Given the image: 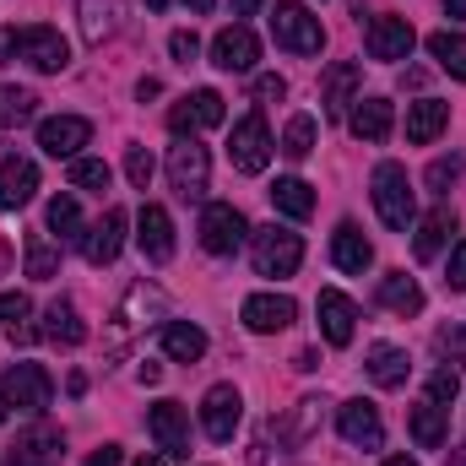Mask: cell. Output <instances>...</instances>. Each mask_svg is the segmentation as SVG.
<instances>
[{"label":"cell","mask_w":466,"mask_h":466,"mask_svg":"<svg viewBox=\"0 0 466 466\" xmlns=\"http://www.w3.org/2000/svg\"><path fill=\"white\" fill-rule=\"evenodd\" d=\"M374 212H380V223L396 233H407L418 223V207H412V185H407V168L401 163H380L374 168Z\"/></svg>","instance_id":"1"},{"label":"cell","mask_w":466,"mask_h":466,"mask_svg":"<svg viewBox=\"0 0 466 466\" xmlns=\"http://www.w3.org/2000/svg\"><path fill=\"white\" fill-rule=\"evenodd\" d=\"M255 238V271L260 277H293L299 271V260H304V238L293 228H277V223H266V228H249Z\"/></svg>","instance_id":"2"},{"label":"cell","mask_w":466,"mask_h":466,"mask_svg":"<svg viewBox=\"0 0 466 466\" xmlns=\"http://www.w3.org/2000/svg\"><path fill=\"white\" fill-rule=\"evenodd\" d=\"M271 38H277L282 49H293V55H320L326 27H320V16H309L299 0H277V11H271Z\"/></svg>","instance_id":"3"},{"label":"cell","mask_w":466,"mask_h":466,"mask_svg":"<svg viewBox=\"0 0 466 466\" xmlns=\"http://www.w3.org/2000/svg\"><path fill=\"white\" fill-rule=\"evenodd\" d=\"M168 185L185 196V201H201L207 185H212V157L196 136H179V147H168Z\"/></svg>","instance_id":"4"},{"label":"cell","mask_w":466,"mask_h":466,"mask_svg":"<svg viewBox=\"0 0 466 466\" xmlns=\"http://www.w3.org/2000/svg\"><path fill=\"white\" fill-rule=\"evenodd\" d=\"M228 157L238 174H266L271 163V130H266V115H244L228 136Z\"/></svg>","instance_id":"5"},{"label":"cell","mask_w":466,"mask_h":466,"mask_svg":"<svg viewBox=\"0 0 466 466\" xmlns=\"http://www.w3.org/2000/svg\"><path fill=\"white\" fill-rule=\"evenodd\" d=\"M16 60L55 76V71L71 66V44L60 38V27H16Z\"/></svg>","instance_id":"6"},{"label":"cell","mask_w":466,"mask_h":466,"mask_svg":"<svg viewBox=\"0 0 466 466\" xmlns=\"http://www.w3.org/2000/svg\"><path fill=\"white\" fill-rule=\"evenodd\" d=\"M0 390H5V401H11L16 412H33V418L49 412V401H55V385H49V374H44L38 363H11Z\"/></svg>","instance_id":"7"},{"label":"cell","mask_w":466,"mask_h":466,"mask_svg":"<svg viewBox=\"0 0 466 466\" xmlns=\"http://www.w3.org/2000/svg\"><path fill=\"white\" fill-rule=\"evenodd\" d=\"M223 93H212V87H196L190 98H179L174 109H168V130L174 136H196V130H212V125H223Z\"/></svg>","instance_id":"8"},{"label":"cell","mask_w":466,"mask_h":466,"mask_svg":"<svg viewBox=\"0 0 466 466\" xmlns=\"http://www.w3.org/2000/svg\"><path fill=\"white\" fill-rule=\"evenodd\" d=\"M244 238H249V223H244V212H238V207L212 201V207L201 212V244H207L212 255H233Z\"/></svg>","instance_id":"9"},{"label":"cell","mask_w":466,"mask_h":466,"mask_svg":"<svg viewBox=\"0 0 466 466\" xmlns=\"http://www.w3.org/2000/svg\"><path fill=\"white\" fill-rule=\"evenodd\" d=\"M152 315H163V293H157L152 282H136V288H130V293L119 299L109 342H115V348H119V342H130V337H136V331H141V326H147Z\"/></svg>","instance_id":"10"},{"label":"cell","mask_w":466,"mask_h":466,"mask_svg":"<svg viewBox=\"0 0 466 466\" xmlns=\"http://www.w3.org/2000/svg\"><path fill=\"white\" fill-rule=\"evenodd\" d=\"M238 418H244V396H238L233 385H212V390L201 396V429H207V440L228 445L233 429H238Z\"/></svg>","instance_id":"11"},{"label":"cell","mask_w":466,"mask_h":466,"mask_svg":"<svg viewBox=\"0 0 466 466\" xmlns=\"http://www.w3.org/2000/svg\"><path fill=\"white\" fill-rule=\"evenodd\" d=\"M363 44H369V60H407L412 44H418V33H412L407 16H374L369 33H363Z\"/></svg>","instance_id":"12"},{"label":"cell","mask_w":466,"mask_h":466,"mask_svg":"<svg viewBox=\"0 0 466 466\" xmlns=\"http://www.w3.org/2000/svg\"><path fill=\"white\" fill-rule=\"evenodd\" d=\"M337 429H342V440L358 445V451H380L385 445V423H380V407L374 401H342L337 407Z\"/></svg>","instance_id":"13"},{"label":"cell","mask_w":466,"mask_h":466,"mask_svg":"<svg viewBox=\"0 0 466 466\" xmlns=\"http://www.w3.org/2000/svg\"><path fill=\"white\" fill-rule=\"evenodd\" d=\"M147 429H152V440L163 445V456H174V461L190 456V423H185V407H179V401H157V407L147 412Z\"/></svg>","instance_id":"14"},{"label":"cell","mask_w":466,"mask_h":466,"mask_svg":"<svg viewBox=\"0 0 466 466\" xmlns=\"http://www.w3.org/2000/svg\"><path fill=\"white\" fill-rule=\"evenodd\" d=\"M136 244H141V255H147L152 266L174 260V218H168L157 201L141 207V218H136Z\"/></svg>","instance_id":"15"},{"label":"cell","mask_w":466,"mask_h":466,"mask_svg":"<svg viewBox=\"0 0 466 466\" xmlns=\"http://www.w3.org/2000/svg\"><path fill=\"white\" fill-rule=\"evenodd\" d=\"M87 136H93V125L82 115H55V119L38 125V147H44L49 157H82Z\"/></svg>","instance_id":"16"},{"label":"cell","mask_w":466,"mask_h":466,"mask_svg":"<svg viewBox=\"0 0 466 466\" xmlns=\"http://www.w3.org/2000/svg\"><path fill=\"white\" fill-rule=\"evenodd\" d=\"M293 320H299V304H293L288 293H255V299H244V326L260 331V337L288 331Z\"/></svg>","instance_id":"17"},{"label":"cell","mask_w":466,"mask_h":466,"mask_svg":"<svg viewBox=\"0 0 466 466\" xmlns=\"http://www.w3.org/2000/svg\"><path fill=\"white\" fill-rule=\"evenodd\" d=\"M260 60V38L244 27V22H233V27H223L218 38H212V66L218 71H249Z\"/></svg>","instance_id":"18"},{"label":"cell","mask_w":466,"mask_h":466,"mask_svg":"<svg viewBox=\"0 0 466 466\" xmlns=\"http://www.w3.org/2000/svg\"><path fill=\"white\" fill-rule=\"evenodd\" d=\"M315 309H320V337H326L331 348H348V342H352V326H358V309H352L348 293H337V288H320Z\"/></svg>","instance_id":"19"},{"label":"cell","mask_w":466,"mask_h":466,"mask_svg":"<svg viewBox=\"0 0 466 466\" xmlns=\"http://www.w3.org/2000/svg\"><path fill=\"white\" fill-rule=\"evenodd\" d=\"M33 190H38V163H33V157H5V163H0V212L27 207Z\"/></svg>","instance_id":"20"},{"label":"cell","mask_w":466,"mask_h":466,"mask_svg":"<svg viewBox=\"0 0 466 466\" xmlns=\"http://www.w3.org/2000/svg\"><path fill=\"white\" fill-rule=\"evenodd\" d=\"M119 244H125V212H119V207H109L93 228L82 233V255H87L93 266H109L119 255Z\"/></svg>","instance_id":"21"},{"label":"cell","mask_w":466,"mask_h":466,"mask_svg":"<svg viewBox=\"0 0 466 466\" xmlns=\"http://www.w3.org/2000/svg\"><path fill=\"white\" fill-rule=\"evenodd\" d=\"M348 130L358 136V141H369V147L390 141V130H396V109H390V98H358Z\"/></svg>","instance_id":"22"},{"label":"cell","mask_w":466,"mask_h":466,"mask_svg":"<svg viewBox=\"0 0 466 466\" xmlns=\"http://www.w3.org/2000/svg\"><path fill=\"white\" fill-rule=\"evenodd\" d=\"M331 260H337L342 271H352V277H363V271L374 266V244L363 238L358 223H342V228L331 233Z\"/></svg>","instance_id":"23"},{"label":"cell","mask_w":466,"mask_h":466,"mask_svg":"<svg viewBox=\"0 0 466 466\" xmlns=\"http://www.w3.org/2000/svg\"><path fill=\"white\" fill-rule=\"evenodd\" d=\"M60 451H66V440L55 434V429H27L16 445H11V466H55L60 461Z\"/></svg>","instance_id":"24"},{"label":"cell","mask_w":466,"mask_h":466,"mask_svg":"<svg viewBox=\"0 0 466 466\" xmlns=\"http://www.w3.org/2000/svg\"><path fill=\"white\" fill-rule=\"evenodd\" d=\"M44 337L60 342V348H82V342H87V326H82V315H76L71 299H55V304L44 309Z\"/></svg>","instance_id":"25"},{"label":"cell","mask_w":466,"mask_h":466,"mask_svg":"<svg viewBox=\"0 0 466 466\" xmlns=\"http://www.w3.org/2000/svg\"><path fill=\"white\" fill-rule=\"evenodd\" d=\"M407 429H412L418 451H440V445L451 440V423H445V407H440V401H418V407L407 412Z\"/></svg>","instance_id":"26"},{"label":"cell","mask_w":466,"mask_h":466,"mask_svg":"<svg viewBox=\"0 0 466 466\" xmlns=\"http://www.w3.org/2000/svg\"><path fill=\"white\" fill-rule=\"evenodd\" d=\"M445 125H451V104H440V98H418V104L407 109V141H412V147H429Z\"/></svg>","instance_id":"27"},{"label":"cell","mask_w":466,"mask_h":466,"mask_svg":"<svg viewBox=\"0 0 466 466\" xmlns=\"http://www.w3.org/2000/svg\"><path fill=\"white\" fill-rule=\"evenodd\" d=\"M451 233H456V212H451V207H434V212L418 223V233H412V255H418V260H434Z\"/></svg>","instance_id":"28"},{"label":"cell","mask_w":466,"mask_h":466,"mask_svg":"<svg viewBox=\"0 0 466 466\" xmlns=\"http://www.w3.org/2000/svg\"><path fill=\"white\" fill-rule=\"evenodd\" d=\"M380 304H385L390 315H401V320H407V315H418V309H423V288H418L407 271H390V277H380Z\"/></svg>","instance_id":"29"},{"label":"cell","mask_w":466,"mask_h":466,"mask_svg":"<svg viewBox=\"0 0 466 466\" xmlns=\"http://www.w3.org/2000/svg\"><path fill=\"white\" fill-rule=\"evenodd\" d=\"M407 369H412V358L401 348H390V342H374V348H369V380H374V385L396 390V385H407Z\"/></svg>","instance_id":"30"},{"label":"cell","mask_w":466,"mask_h":466,"mask_svg":"<svg viewBox=\"0 0 466 466\" xmlns=\"http://www.w3.org/2000/svg\"><path fill=\"white\" fill-rule=\"evenodd\" d=\"M157 342H163V352H168L174 363H196V358L207 352V331H201V326H190V320H168Z\"/></svg>","instance_id":"31"},{"label":"cell","mask_w":466,"mask_h":466,"mask_svg":"<svg viewBox=\"0 0 466 466\" xmlns=\"http://www.w3.org/2000/svg\"><path fill=\"white\" fill-rule=\"evenodd\" d=\"M320 412H326V401H320V396H304V401L293 407V418H288V423H277V440H282L288 451H299V445L320 429Z\"/></svg>","instance_id":"32"},{"label":"cell","mask_w":466,"mask_h":466,"mask_svg":"<svg viewBox=\"0 0 466 466\" xmlns=\"http://www.w3.org/2000/svg\"><path fill=\"white\" fill-rule=\"evenodd\" d=\"M363 82V71L352 66V60H337L331 71H326V87H320V104H326V115H342L352 104V87Z\"/></svg>","instance_id":"33"},{"label":"cell","mask_w":466,"mask_h":466,"mask_svg":"<svg viewBox=\"0 0 466 466\" xmlns=\"http://www.w3.org/2000/svg\"><path fill=\"white\" fill-rule=\"evenodd\" d=\"M271 207H277L282 218L304 223V218L315 212V190H309L304 179H293V174H288V179H277V185H271Z\"/></svg>","instance_id":"34"},{"label":"cell","mask_w":466,"mask_h":466,"mask_svg":"<svg viewBox=\"0 0 466 466\" xmlns=\"http://www.w3.org/2000/svg\"><path fill=\"white\" fill-rule=\"evenodd\" d=\"M429 55L440 60V71H451L456 82H466V33H451V27L434 33L429 38Z\"/></svg>","instance_id":"35"},{"label":"cell","mask_w":466,"mask_h":466,"mask_svg":"<svg viewBox=\"0 0 466 466\" xmlns=\"http://www.w3.org/2000/svg\"><path fill=\"white\" fill-rule=\"evenodd\" d=\"M119 22V0H82V38L87 44H104Z\"/></svg>","instance_id":"36"},{"label":"cell","mask_w":466,"mask_h":466,"mask_svg":"<svg viewBox=\"0 0 466 466\" xmlns=\"http://www.w3.org/2000/svg\"><path fill=\"white\" fill-rule=\"evenodd\" d=\"M109 179H115V174H109V163H104V157H71V185H76V190L104 196V190H109Z\"/></svg>","instance_id":"37"},{"label":"cell","mask_w":466,"mask_h":466,"mask_svg":"<svg viewBox=\"0 0 466 466\" xmlns=\"http://www.w3.org/2000/svg\"><path fill=\"white\" fill-rule=\"evenodd\" d=\"M44 218H49V233H60V238H82V207H76V196H55Z\"/></svg>","instance_id":"38"},{"label":"cell","mask_w":466,"mask_h":466,"mask_svg":"<svg viewBox=\"0 0 466 466\" xmlns=\"http://www.w3.org/2000/svg\"><path fill=\"white\" fill-rule=\"evenodd\" d=\"M282 152H288L293 163L315 152V115H293L288 119V130H282Z\"/></svg>","instance_id":"39"},{"label":"cell","mask_w":466,"mask_h":466,"mask_svg":"<svg viewBox=\"0 0 466 466\" xmlns=\"http://www.w3.org/2000/svg\"><path fill=\"white\" fill-rule=\"evenodd\" d=\"M55 271H60V255H55V244L33 233V238H27V277H33V282H49Z\"/></svg>","instance_id":"40"},{"label":"cell","mask_w":466,"mask_h":466,"mask_svg":"<svg viewBox=\"0 0 466 466\" xmlns=\"http://www.w3.org/2000/svg\"><path fill=\"white\" fill-rule=\"evenodd\" d=\"M33 109H38V98H33L27 87H0V119H5V125H27Z\"/></svg>","instance_id":"41"},{"label":"cell","mask_w":466,"mask_h":466,"mask_svg":"<svg viewBox=\"0 0 466 466\" xmlns=\"http://www.w3.org/2000/svg\"><path fill=\"white\" fill-rule=\"evenodd\" d=\"M125 179H130L136 190L152 185V152H147V147H125Z\"/></svg>","instance_id":"42"},{"label":"cell","mask_w":466,"mask_h":466,"mask_svg":"<svg viewBox=\"0 0 466 466\" xmlns=\"http://www.w3.org/2000/svg\"><path fill=\"white\" fill-rule=\"evenodd\" d=\"M456 390H461V374H456V363H445V369H434L429 374V401H456Z\"/></svg>","instance_id":"43"},{"label":"cell","mask_w":466,"mask_h":466,"mask_svg":"<svg viewBox=\"0 0 466 466\" xmlns=\"http://www.w3.org/2000/svg\"><path fill=\"white\" fill-rule=\"evenodd\" d=\"M461 157H434V168H429V185H434V196H451V185L461 179Z\"/></svg>","instance_id":"44"},{"label":"cell","mask_w":466,"mask_h":466,"mask_svg":"<svg viewBox=\"0 0 466 466\" xmlns=\"http://www.w3.org/2000/svg\"><path fill=\"white\" fill-rule=\"evenodd\" d=\"M434 348L445 363H466V326H445L440 337H434Z\"/></svg>","instance_id":"45"},{"label":"cell","mask_w":466,"mask_h":466,"mask_svg":"<svg viewBox=\"0 0 466 466\" xmlns=\"http://www.w3.org/2000/svg\"><path fill=\"white\" fill-rule=\"evenodd\" d=\"M27 315H33L27 293H0V326H22Z\"/></svg>","instance_id":"46"},{"label":"cell","mask_w":466,"mask_h":466,"mask_svg":"<svg viewBox=\"0 0 466 466\" xmlns=\"http://www.w3.org/2000/svg\"><path fill=\"white\" fill-rule=\"evenodd\" d=\"M168 49H174V60H179V66H190V60L201 55V38H196V33H174V38H168Z\"/></svg>","instance_id":"47"},{"label":"cell","mask_w":466,"mask_h":466,"mask_svg":"<svg viewBox=\"0 0 466 466\" xmlns=\"http://www.w3.org/2000/svg\"><path fill=\"white\" fill-rule=\"evenodd\" d=\"M255 98H260V104H282V98H288V82H282V76H260V82H255Z\"/></svg>","instance_id":"48"},{"label":"cell","mask_w":466,"mask_h":466,"mask_svg":"<svg viewBox=\"0 0 466 466\" xmlns=\"http://www.w3.org/2000/svg\"><path fill=\"white\" fill-rule=\"evenodd\" d=\"M456 293H466V238L456 244V255H451V277H445Z\"/></svg>","instance_id":"49"},{"label":"cell","mask_w":466,"mask_h":466,"mask_svg":"<svg viewBox=\"0 0 466 466\" xmlns=\"http://www.w3.org/2000/svg\"><path fill=\"white\" fill-rule=\"evenodd\" d=\"M11 60H16V27L0 33V66H11Z\"/></svg>","instance_id":"50"},{"label":"cell","mask_w":466,"mask_h":466,"mask_svg":"<svg viewBox=\"0 0 466 466\" xmlns=\"http://www.w3.org/2000/svg\"><path fill=\"white\" fill-rule=\"evenodd\" d=\"M87 466H119V445H104V451H93Z\"/></svg>","instance_id":"51"},{"label":"cell","mask_w":466,"mask_h":466,"mask_svg":"<svg viewBox=\"0 0 466 466\" xmlns=\"http://www.w3.org/2000/svg\"><path fill=\"white\" fill-rule=\"evenodd\" d=\"M157 93H163V82H157V76H141V82H136V98H141V104H147V98H157Z\"/></svg>","instance_id":"52"},{"label":"cell","mask_w":466,"mask_h":466,"mask_svg":"<svg viewBox=\"0 0 466 466\" xmlns=\"http://www.w3.org/2000/svg\"><path fill=\"white\" fill-rule=\"evenodd\" d=\"M136 380H141V385H157V380H163V363H141Z\"/></svg>","instance_id":"53"},{"label":"cell","mask_w":466,"mask_h":466,"mask_svg":"<svg viewBox=\"0 0 466 466\" xmlns=\"http://www.w3.org/2000/svg\"><path fill=\"white\" fill-rule=\"evenodd\" d=\"M260 11V0H233V16H255Z\"/></svg>","instance_id":"54"},{"label":"cell","mask_w":466,"mask_h":466,"mask_svg":"<svg viewBox=\"0 0 466 466\" xmlns=\"http://www.w3.org/2000/svg\"><path fill=\"white\" fill-rule=\"evenodd\" d=\"M185 5H190V11H196V16H207V11H212V5H218V0H185Z\"/></svg>","instance_id":"55"},{"label":"cell","mask_w":466,"mask_h":466,"mask_svg":"<svg viewBox=\"0 0 466 466\" xmlns=\"http://www.w3.org/2000/svg\"><path fill=\"white\" fill-rule=\"evenodd\" d=\"M445 16H466V0H445Z\"/></svg>","instance_id":"56"},{"label":"cell","mask_w":466,"mask_h":466,"mask_svg":"<svg viewBox=\"0 0 466 466\" xmlns=\"http://www.w3.org/2000/svg\"><path fill=\"white\" fill-rule=\"evenodd\" d=\"M385 466H418V461H412V456H390Z\"/></svg>","instance_id":"57"},{"label":"cell","mask_w":466,"mask_h":466,"mask_svg":"<svg viewBox=\"0 0 466 466\" xmlns=\"http://www.w3.org/2000/svg\"><path fill=\"white\" fill-rule=\"evenodd\" d=\"M136 466H163V456H141Z\"/></svg>","instance_id":"58"},{"label":"cell","mask_w":466,"mask_h":466,"mask_svg":"<svg viewBox=\"0 0 466 466\" xmlns=\"http://www.w3.org/2000/svg\"><path fill=\"white\" fill-rule=\"evenodd\" d=\"M147 11H168V0H147Z\"/></svg>","instance_id":"59"},{"label":"cell","mask_w":466,"mask_h":466,"mask_svg":"<svg viewBox=\"0 0 466 466\" xmlns=\"http://www.w3.org/2000/svg\"><path fill=\"white\" fill-rule=\"evenodd\" d=\"M451 466H466V451H456V456H451Z\"/></svg>","instance_id":"60"},{"label":"cell","mask_w":466,"mask_h":466,"mask_svg":"<svg viewBox=\"0 0 466 466\" xmlns=\"http://www.w3.org/2000/svg\"><path fill=\"white\" fill-rule=\"evenodd\" d=\"M5 407H11V401H5V390H0V423H5Z\"/></svg>","instance_id":"61"}]
</instances>
